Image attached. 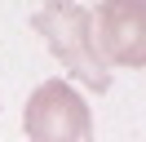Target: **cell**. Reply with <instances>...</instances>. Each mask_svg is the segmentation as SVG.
Returning <instances> with one entry per match:
<instances>
[{
    "mask_svg": "<svg viewBox=\"0 0 146 142\" xmlns=\"http://www.w3.org/2000/svg\"><path fill=\"white\" fill-rule=\"evenodd\" d=\"M22 129L27 142H93V111L71 80L49 76L44 84L31 89Z\"/></svg>",
    "mask_w": 146,
    "mask_h": 142,
    "instance_id": "cell-2",
    "label": "cell"
},
{
    "mask_svg": "<svg viewBox=\"0 0 146 142\" xmlns=\"http://www.w3.org/2000/svg\"><path fill=\"white\" fill-rule=\"evenodd\" d=\"M102 67H146V0H102L89 13Z\"/></svg>",
    "mask_w": 146,
    "mask_h": 142,
    "instance_id": "cell-3",
    "label": "cell"
},
{
    "mask_svg": "<svg viewBox=\"0 0 146 142\" xmlns=\"http://www.w3.org/2000/svg\"><path fill=\"white\" fill-rule=\"evenodd\" d=\"M31 27L44 36V44L53 49V58L80 80L93 93H106L111 89V71L102 67L98 49H93V22L89 9H80L75 0H44V5L31 13Z\"/></svg>",
    "mask_w": 146,
    "mask_h": 142,
    "instance_id": "cell-1",
    "label": "cell"
}]
</instances>
